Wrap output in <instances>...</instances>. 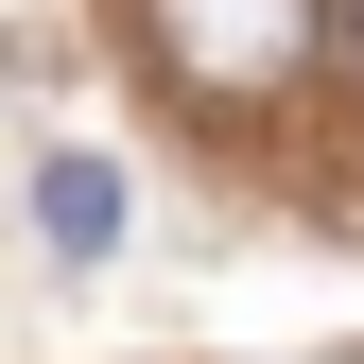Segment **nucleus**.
I'll return each instance as SVG.
<instances>
[{
	"label": "nucleus",
	"mask_w": 364,
	"mask_h": 364,
	"mask_svg": "<svg viewBox=\"0 0 364 364\" xmlns=\"http://www.w3.org/2000/svg\"><path fill=\"white\" fill-rule=\"evenodd\" d=\"M35 243H53L70 278L122 260V173H105V156H35Z\"/></svg>",
	"instance_id": "f03ea898"
},
{
	"label": "nucleus",
	"mask_w": 364,
	"mask_h": 364,
	"mask_svg": "<svg viewBox=\"0 0 364 364\" xmlns=\"http://www.w3.org/2000/svg\"><path fill=\"white\" fill-rule=\"evenodd\" d=\"M139 53L191 87V105H278V87L330 53V0H139Z\"/></svg>",
	"instance_id": "f257e3e1"
}]
</instances>
